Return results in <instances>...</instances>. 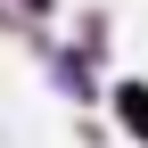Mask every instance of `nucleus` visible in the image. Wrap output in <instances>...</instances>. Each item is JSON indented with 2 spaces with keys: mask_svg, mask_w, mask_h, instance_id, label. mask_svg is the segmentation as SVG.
I'll return each instance as SVG.
<instances>
[{
  "mask_svg": "<svg viewBox=\"0 0 148 148\" xmlns=\"http://www.w3.org/2000/svg\"><path fill=\"white\" fill-rule=\"evenodd\" d=\"M123 115H132L140 132H148V90H123Z\"/></svg>",
  "mask_w": 148,
  "mask_h": 148,
  "instance_id": "1",
  "label": "nucleus"
}]
</instances>
